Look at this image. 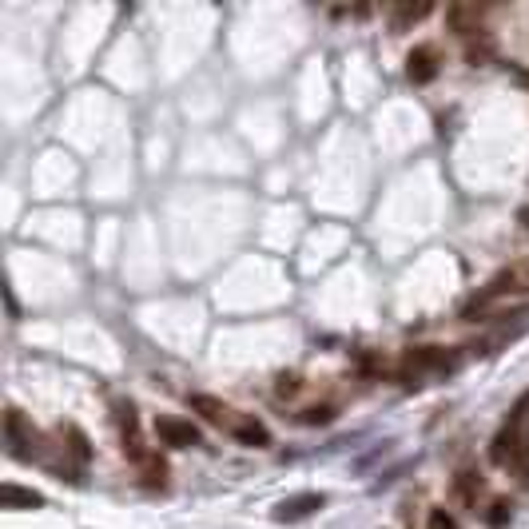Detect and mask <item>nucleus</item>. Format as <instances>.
Segmentation results:
<instances>
[{"mask_svg": "<svg viewBox=\"0 0 529 529\" xmlns=\"http://www.w3.org/2000/svg\"><path fill=\"white\" fill-rule=\"evenodd\" d=\"M522 291H529V263H517V267H510V271L497 275L494 283L486 287V291L477 295L470 307H466V318H470L474 311H482V307H490L494 298H502V295H522Z\"/></svg>", "mask_w": 529, "mask_h": 529, "instance_id": "f257e3e1", "label": "nucleus"}, {"mask_svg": "<svg viewBox=\"0 0 529 529\" xmlns=\"http://www.w3.org/2000/svg\"><path fill=\"white\" fill-rule=\"evenodd\" d=\"M454 358L442 351V346H414L411 354L402 358V378L414 374V386H418V374L422 371H450Z\"/></svg>", "mask_w": 529, "mask_h": 529, "instance_id": "f03ea898", "label": "nucleus"}, {"mask_svg": "<svg viewBox=\"0 0 529 529\" xmlns=\"http://www.w3.org/2000/svg\"><path fill=\"white\" fill-rule=\"evenodd\" d=\"M156 434H159V442L172 446V450H192V446L203 442L195 426L184 422V418H156Z\"/></svg>", "mask_w": 529, "mask_h": 529, "instance_id": "7ed1b4c3", "label": "nucleus"}, {"mask_svg": "<svg viewBox=\"0 0 529 529\" xmlns=\"http://www.w3.org/2000/svg\"><path fill=\"white\" fill-rule=\"evenodd\" d=\"M187 406H192V411L199 414V418H203V422H212V426H223V430H231V426H235V411H231V406H227V402H219V398L215 394H192V398H187Z\"/></svg>", "mask_w": 529, "mask_h": 529, "instance_id": "20e7f679", "label": "nucleus"}, {"mask_svg": "<svg viewBox=\"0 0 529 529\" xmlns=\"http://www.w3.org/2000/svg\"><path fill=\"white\" fill-rule=\"evenodd\" d=\"M438 48L434 44H418L411 56H406V76H411V84H430L438 76Z\"/></svg>", "mask_w": 529, "mask_h": 529, "instance_id": "39448f33", "label": "nucleus"}, {"mask_svg": "<svg viewBox=\"0 0 529 529\" xmlns=\"http://www.w3.org/2000/svg\"><path fill=\"white\" fill-rule=\"evenodd\" d=\"M326 497L323 494H298V497H287V502L275 505V522H303L311 517L315 510H323Z\"/></svg>", "mask_w": 529, "mask_h": 529, "instance_id": "423d86ee", "label": "nucleus"}, {"mask_svg": "<svg viewBox=\"0 0 529 529\" xmlns=\"http://www.w3.org/2000/svg\"><path fill=\"white\" fill-rule=\"evenodd\" d=\"M231 438L239 446H251V450H263V446H271V430H267L263 422H259L255 414H247V418H235V426H231Z\"/></svg>", "mask_w": 529, "mask_h": 529, "instance_id": "0eeeda50", "label": "nucleus"}, {"mask_svg": "<svg viewBox=\"0 0 529 529\" xmlns=\"http://www.w3.org/2000/svg\"><path fill=\"white\" fill-rule=\"evenodd\" d=\"M482 490H486V477L477 474V470H458V474H454L450 494H454V502H458V505H477Z\"/></svg>", "mask_w": 529, "mask_h": 529, "instance_id": "6e6552de", "label": "nucleus"}, {"mask_svg": "<svg viewBox=\"0 0 529 529\" xmlns=\"http://www.w3.org/2000/svg\"><path fill=\"white\" fill-rule=\"evenodd\" d=\"M446 20H450V28H454L458 36H477V33H482V28H477V24H482L477 8H462V5H454L450 13H446Z\"/></svg>", "mask_w": 529, "mask_h": 529, "instance_id": "1a4fd4ad", "label": "nucleus"}, {"mask_svg": "<svg viewBox=\"0 0 529 529\" xmlns=\"http://www.w3.org/2000/svg\"><path fill=\"white\" fill-rule=\"evenodd\" d=\"M430 16V5H398L394 13H391V28L394 33H406V24H418V20H426Z\"/></svg>", "mask_w": 529, "mask_h": 529, "instance_id": "9d476101", "label": "nucleus"}, {"mask_svg": "<svg viewBox=\"0 0 529 529\" xmlns=\"http://www.w3.org/2000/svg\"><path fill=\"white\" fill-rule=\"evenodd\" d=\"M0 497H5V505H13V510H16V505H24V510H40V505H44V497H40V494L20 490V486H13V482L0 490Z\"/></svg>", "mask_w": 529, "mask_h": 529, "instance_id": "9b49d317", "label": "nucleus"}, {"mask_svg": "<svg viewBox=\"0 0 529 529\" xmlns=\"http://www.w3.org/2000/svg\"><path fill=\"white\" fill-rule=\"evenodd\" d=\"M60 434L68 438V454L72 458H80V462H88V458H92V450H88V438L76 430V426H60Z\"/></svg>", "mask_w": 529, "mask_h": 529, "instance_id": "f8f14e48", "label": "nucleus"}, {"mask_svg": "<svg viewBox=\"0 0 529 529\" xmlns=\"http://www.w3.org/2000/svg\"><path fill=\"white\" fill-rule=\"evenodd\" d=\"M331 418H335V406L323 402V406H307V411L298 414V422H307V426H326Z\"/></svg>", "mask_w": 529, "mask_h": 529, "instance_id": "ddd939ff", "label": "nucleus"}, {"mask_svg": "<svg viewBox=\"0 0 529 529\" xmlns=\"http://www.w3.org/2000/svg\"><path fill=\"white\" fill-rule=\"evenodd\" d=\"M490 56H494V40H490V36H482V44H477V40H474V44L466 48V60H470L474 68H477V64H486V60H490Z\"/></svg>", "mask_w": 529, "mask_h": 529, "instance_id": "4468645a", "label": "nucleus"}, {"mask_svg": "<svg viewBox=\"0 0 529 529\" xmlns=\"http://www.w3.org/2000/svg\"><path fill=\"white\" fill-rule=\"evenodd\" d=\"M298 391H303V378H298V374H279L275 378V394L279 398H295Z\"/></svg>", "mask_w": 529, "mask_h": 529, "instance_id": "2eb2a0df", "label": "nucleus"}, {"mask_svg": "<svg viewBox=\"0 0 529 529\" xmlns=\"http://www.w3.org/2000/svg\"><path fill=\"white\" fill-rule=\"evenodd\" d=\"M430 529H462V525H458L454 514H446L442 505H438V510H430Z\"/></svg>", "mask_w": 529, "mask_h": 529, "instance_id": "dca6fc26", "label": "nucleus"}, {"mask_svg": "<svg viewBox=\"0 0 529 529\" xmlns=\"http://www.w3.org/2000/svg\"><path fill=\"white\" fill-rule=\"evenodd\" d=\"M490 510H494V514H486V522H490V525H505V517H510L514 505L505 502V497H497V502L490 505Z\"/></svg>", "mask_w": 529, "mask_h": 529, "instance_id": "f3484780", "label": "nucleus"}, {"mask_svg": "<svg viewBox=\"0 0 529 529\" xmlns=\"http://www.w3.org/2000/svg\"><path fill=\"white\" fill-rule=\"evenodd\" d=\"M517 219H522V223L529 227V207H522V212H517Z\"/></svg>", "mask_w": 529, "mask_h": 529, "instance_id": "a211bd4d", "label": "nucleus"}, {"mask_svg": "<svg viewBox=\"0 0 529 529\" xmlns=\"http://www.w3.org/2000/svg\"><path fill=\"white\" fill-rule=\"evenodd\" d=\"M522 474H525V486H529V462H525V466H522Z\"/></svg>", "mask_w": 529, "mask_h": 529, "instance_id": "6ab92c4d", "label": "nucleus"}]
</instances>
